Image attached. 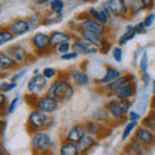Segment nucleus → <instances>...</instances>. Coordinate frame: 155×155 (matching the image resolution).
I'll list each match as a JSON object with an SVG mask.
<instances>
[{
	"label": "nucleus",
	"mask_w": 155,
	"mask_h": 155,
	"mask_svg": "<svg viewBox=\"0 0 155 155\" xmlns=\"http://www.w3.org/2000/svg\"><path fill=\"white\" fill-rule=\"evenodd\" d=\"M56 51L60 53V54H66V53H70L72 51V44L70 41H67V43H62V44H60L57 48H56Z\"/></svg>",
	"instance_id": "obj_35"
},
{
	"label": "nucleus",
	"mask_w": 155,
	"mask_h": 155,
	"mask_svg": "<svg viewBox=\"0 0 155 155\" xmlns=\"http://www.w3.org/2000/svg\"><path fill=\"white\" fill-rule=\"evenodd\" d=\"M124 74L122 71H119L118 69L115 67H111V66H106V70H105V75L101 78V79L97 80V83L101 84V85H106L107 87L109 84H111L113 81H115L116 79H119L120 76H123Z\"/></svg>",
	"instance_id": "obj_17"
},
{
	"label": "nucleus",
	"mask_w": 155,
	"mask_h": 155,
	"mask_svg": "<svg viewBox=\"0 0 155 155\" xmlns=\"http://www.w3.org/2000/svg\"><path fill=\"white\" fill-rule=\"evenodd\" d=\"M64 16L62 13H57V12H49L44 16V21H43V25H51V23H57V22H61Z\"/></svg>",
	"instance_id": "obj_30"
},
{
	"label": "nucleus",
	"mask_w": 155,
	"mask_h": 155,
	"mask_svg": "<svg viewBox=\"0 0 155 155\" xmlns=\"http://www.w3.org/2000/svg\"><path fill=\"white\" fill-rule=\"evenodd\" d=\"M47 93L56 97L61 102V101H69L70 98H72L75 93V88L69 80V78H57L52 81Z\"/></svg>",
	"instance_id": "obj_1"
},
{
	"label": "nucleus",
	"mask_w": 155,
	"mask_h": 155,
	"mask_svg": "<svg viewBox=\"0 0 155 155\" xmlns=\"http://www.w3.org/2000/svg\"><path fill=\"white\" fill-rule=\"evenodd\" d=\"M132 106V101L129 100H118L114 98L107 102L106 109L109 110V113L111 115V118L118 122H122L125 118V115L129 114V109Z\"/></svg>",
	"instance_id": "obj_4"
},
{
	"label": "nucleus",
	"mask_w": 155,
	"mask_h": 155,
	"mask_svg": "<svg viewBox=\"0 0 155 155\" xmlns=\"http://www.w3.org/2000/svg\"><path fill=\"white\" fill-rule=\"evenodd\" d=\"M110 47H111V43H110V41H107V40L105 39V40H104V44H102V48L100 49V52L106 53V52H107V51L110 49Z\"/></svg>",
	"instance_id": "obj_44"
},
{
	"label": "nucleus",
	"mask_w": 155,
	"mask_h": 155,
	"mask_svg": "<svg viewBox=\"0 0 155 155\" xmlns=\"http://www.w3.org/2000/svg\"><path fill=\"white\" fill-rule=\"evenodd\" d=\"M18 102H19V97H18V96H16V97H14V98H13L12 101H9V104H8V107H7L5 114H8V115L13 114L14 111H16V107H17Z\"/></svg>",
	"instance_id": "obj_37"
},
{
	"label": "nucleus",
	"mask_w": 155,
	"mask_h": 155,
	"mask_svg": "<svg viewBox=\"0 0 155 155\" xmlns=\"http://www.w3.org/2000/svg\"><path fill=\"white\" fill-rule=\"evenodd\" d=\"M98 143V140H97L96 136L93 134H89L87 133L84 134V137L78 142V147H79V151H80V155H85L88 154L92 149H93L96 145Z\"/></svg>",
	"instance_id": "obj_16"
},
{
	"label": "nucleus",
	"mask_w": 155,
	"mask_h": 155,
	"mask_svg": "<svg viewBox=\"0 0 155 155\" xmlns=\"http://www.w3.org/2000/svg\"><path fill=\"white\" fill-rule=\"evenodd\" d=\"M113 57L116 62H122V58H123V49L120 47H115L113 48Z\"/></svg>",
	"instance_id": "obj_38"
},
{
	"label": "nucleus",
	"mask_w": 155,
	"mask_h": 155,
	"mask_svg": "<svg viewBox=\"0 0 155 155\" xmlns=\"http://www.w3.org/2000/svg\"><path fill=\"white\" fill-rule=\"evenodd\" d=\"M151 85H153V88H151V91H153V94H154V97H155V80L153 81V84H151Z\"/></svg>",
	"instance_id": "obj_46"
},
{
	"label": "nucleus",
	"mask_w": 155,
	"mask_h": 155,
	"mask_svg": "<svg viewBox=\"0 0 155 155\" xmlns=\"http://www.w3.org/2000/svg\"><path fill=\"white\" fill-rule=\"evenodd\" d=\"M52 147V136L47 130H38L31 136V149L35 155L48 153Z\"/></svg>",
	"instance_id": "obj_3"
},
{
	"label": "nucleus",
	"mask_w": 155,
	"mask_h": 155,
	"mask_svg": "<svg viewBox=\"0 0 155 155\" xmlns=\"http://www.w3.org/2000/svg\"><path fill=\"white\" fill-rule=\"evenodd\" d=\"M31 44L34 49L38 54H44L48 53L52 47H51V34L47 32H38L31 38Z\"/></svg>",
	"instance_id": "obj_7"
},
{
	"label": "nucleus",
	"mask_w": 155,
	"mask_h": 155,
	"mask_svg": "<svg viewBox=\"0 0 155 155\" xmlns=\"http://www.w3.org/2000/svg\"><path fill=\"white\" fill-rule=\"evenodd\" d=\"M150 107H151V110L155 113V97H153V98H151V102H150Z\"/></svg>",
	"instance_id": "obj_45"
},
{
	"label": "nucleus",
	"mask_w": 155,
	"mask_h": 155,
	"mask_svg": "<svg viewBox=\"0 0 155 155\" xmlns=\"http://www.w3.org/2000/svg\"><path fill=\"white\" fill-rule=\"evenodd\" d=\"M138 67H140V70H141L142 74L147 72V67H149V57H147V52H146V51H143V52H142L141 60H140V62H138Z\"/></svg>",
	"instance_id": "obj_33"
},
{
	"label": "nucleus",
	"mask_w": 155,
	"mask_h": 155,
	"mask_svg": "<svg viewBox=\"0 0 155 155\" xmlns=\"http://www.w3.org/2000/svg\"><path fill=\"white\" fill-rule=\"evenodd\" d=\"M47 87H48V79L43 74L32 75L31 79L27 83V94L36 96L38 93L44 91Z\"/></svg>",
	"instance_id": "obj_8"
},
{
	"label": "nucleus",
	"mask_w": 155,
	"mask_h": 155,
	"mask_svg": "<svg viewBox=\"0 0 155 155\" xmlns=\"http://www.w3.org/2000/svg\"><path fill=\"white\" fill-rule=\"evenodd\" d=\"M5 52L13 58L14 62H16L17 65H23V64H26V62L28 61V54H27L26 49L22 45H19V44L9 45L5 49Z\"/></svg>",
	"instance_id": "obj_11"
},
{
	"label": "nucleus",
	"mask_w": 155,
	"mask_h": 155,
	"mask_svg": "<svg viewBox=\"0 0 155 155\" xmlns=\"http://www.w3.org/2000/svg\"><path fill=\"white\" fill-rule=\"evenodd\" d=\"M51 125L49 115L43 113L40 110L34 109L27 116V128L30 132H38V130H45Z\"/></svg>",
	"instance_id": "obj_2"
},
{
	"label": "nucleus",
	"mask_w": 155,
	"mask_h": 155,
	"mask_svg": "<svg viewBox=\"0 0 155 155\" xmlns=\"http://www.w3.org/2000/svg\"><path fill=\"white\" fill-rule=\"evenodd\" d=\"M134 140H137L138 142H141L143 146L151 147L155 145V132L150 130L145 127H138L134 132Z\"/></svg>",
	"instance_id": "obj_10"
},
{
	"label": "nucleus",
	"mask_w": 155,
	"mask_h": 155,
	"mask_svg": "<svg viewBox=\"0 0 155 155\" xmlns=\"http://www.w3.org/2000/svg\"><path fill=\"white\" fill-rule=\"evenodd\" d=\"M109 8L114 17H125L129 13V4L124 0H109Z\"/></svg>",
	"instance_id": "obj_13"
},
{
	"label": "nucleus",
	"mask_w": 155,
	"mask_h": 155,
	"mask_svg": "<svg viewBox=\"0 0 155 155\" xmlns=\"http://www.w3.org/2000/svg\"><path fill=\"white\" fill-rule=\"evenodd\" d=\"M9 30L13 32V35H23L31 30V23L28 22V19L25 18H16L14 21H12L9 23Z\"/></svg>",
	"instance_id": "obj_14"
},
{
	"label": "nucleus",
	"mask_w": 155,
	"mask_h": 155,
	"mask_svg": "<svg viewBox=\"0 0 155 155\" xmlns=\"http://www.w3.org/2000/svg\"><path fill=\"white\" fill-rule=\"evenodd\" d=\"M14 88H17V83H13V81H3V83L0 84V91H2V93L11 92Z\"/></svg>",
	"instance_id": "obj_36"
},
{
	"label": "nucleus",
	"mask_w": 155,
	"mask_h": 155,
	"mask_svg": "<svg viewBox=\"0 0 155 155\" xmlns=\"http://www.w3.org/2000/svg\"><path fill=\"white\" fill-rule=\"evenodd\" d=\"M136 35H137V32H136V28H134V26H132V25H128V26H127V28H125L124 34H123V35L119 38L118 44H119V45H124V44H127V43H128L129 40H132V39H133Z\"/></svg>",
	"instance_id": "obj_27"
},
{
	"label": "nucleus",
	"mask_w": 155,
	"mask_h": 155,
	"mask_svg": "<svg viewBox=\"0 0 155 155\" xmlns=\"http://www.w3.org/2000/svg\"><path fill=\"white\" fill-rule=\"evenodd\" d=\"M134 81V75L133 74H124L123 76H120L119 79H116L115 81H113L111 84H109L106 87V91H107L109 94H115L122 87L127 85L129 83H133Z\"/></svg>",
	"instance_id": "obj_15"
},
{
	"label": "nucleus",
	"mask_w": 155,
	"mask_h": 155,
	"mask_svg": "<svg viewBox=\"0 0 155 155\" xmlns=\"http://www.w3.org/2000/svg\"><path fill=\"white\" fill-rule=\"evenodd\" d=\"M48 5H49L51 12L62 13V11H64V8H65V3L61 2V0H51Z\"/></svg>",
	"instance_id": "obj_32"
},
{
	"label": "nucleus",
	"mask_w": 155,
	"mask_h": 155,
	"mask_svg": "<svg viewBox=\"0 0 155 155\" xmlns=\"http://www.w3.org/2000/svg\"><path fill=\"white\" fill-rule=\"evenodd\" d=\"M78 57H79V54H78L76 52L71 51L70 53H66V54H62L60 58H61L62 61H72V60H76Z\"/></svg>",
	"instance_id": "obj_40"
},
{
	"label": "nucleus",
	"mask_w": 155,
	"mask_h": 155,
	"mask_svg": "<svg viewBox=\"0 0 155 155\" xmlns=\"http://www.w3.org/2000/svg\"><path fill=\"white\" fill-rule=\"evenodd\" d=\"M141 124H142V127H145V128H147L150 130H153V132H155V113L153 110L150 111V113L141 120Z\"/></svg>",
	"instance_id": "obj_29"
},
{
	"label": "nucleus",
	"mask_w": 155,
	"mask_h": 155,
	"mask_svg": "<svg viewBox=\"0 0 155 155\" xmlns=\"http://www.w3.org/2000/svg\"><path fill=\"white\" fill-rule=\"evenodd\" d=\"M84 134H87V129L84 124H75L67 129V132L65 134V140L66 142H72V143H78L81 138L84 137Z\"/></svg>",
	"instance_id": "obj_12"
},
{
	"label": "nucleus",
	"mask_w": 155,
	"mask_h": 155,
	"mask_svg": "<svg viewBox=\"0 0 155 155\" xmlns=\"http://www.w3.org/2000/svg\"><path fill=\"white\" fill-rule=\"evenodd\" d=\"M16 38L13 35V32L9 30V27H3L0 30V47H4L7 43L12 41L13 39Z\"/></svg>",
	"instance_id": "obj_28"
},
{
	"label": "nucleus",
	"mask_w": 155,
	"mask_h": 155,
	"mask_svg": "<svg viewBox=\"0 0 155 155\" xmlns=\"http://www.w3.org/2000/svg\"><path fill=\"white\" fill-rule=\"evenodd\" d=\"M147 147L143 146L141 142H138L137 140H132V141H129L127 145H125L124 147V154L127 155H145L146 153Z\"/></svg>",
	"instance_id": "obj_21"
},
{
	"label": "nucleus",
	"mask_w": 155,
	"mask_h": 155,
	"mask_svg": "<svg viewBox=\"0 0 155 155\" xmlns=\"http://www.w3.org/2000/svg\"><path fill=\"white\" fill-rule=\"evenodd\" d=\"M16 65L17 64L14 62V60L5 51L0 52V70H2V72L12 70L13 67H16Z\"/></svg>",
	"instance_id": "obj_24"
},
{
	"label": "nucleus",
	"mask_w": 155,
	"mask_h": 155,
	"mask_svg": "<svg viewBox=\"0 0 155 155\" xmlns=\"http://www.w3.org/2000/svg\"><path fill=\"white\" fill-rule=\"evenodd\" d=\"M72 51L76 52L78 54H84V56L96 54L97 52H100L98 48L92 45L91 43L81 39L80 36H75V39L72 40Z\"/></svg>",
	"instance_id": "obj_9"
},
{
	"label": "nucleus",
	"mask_w": 155,
	"mask_h": 155,
	"mask_svg": "<svg viewBox=\"0 0 155 155\" xmlns=\"http://www.w3.org/2000/svg\"><path fill=\"white\" fill-rule=\"evenodd\" d=\"M140 119H141V114L140 113H137V111H129V114H128V120L129 122L137 123Z\"/></svg>",
	"instance_id": "obj_41"
},
{
	"label": "nucleus",
	"mask_w": 155,
	"mask_h": 155,
	"mask_svg": "<svg viewBox=\"0 0 155 155\" xmlns=\"http://www.w3.org/2000/svg\"><path fill=\"white\" fill-rule=\"evenodd\" d=\"M79 23H78V31L81 32V31H87V32H92V34H96V35H100V36H104L105 38V34H106V26L101 25L97 21H94L93 18H91L88 14H85L84 17H79Z\"/></svg>",
	"instance_id": "obj_6"
},
{
	"label": "nucleus",
	"mask_w": 155,
	"mask_h": 155,
	"mask_svg": "<svg viewBox=\"0 0 155 155\" xmlns=\"http://www.w3.org/2000/svg\"><path fill=\"white\" fill-rule=\"evenodd\" d=\"M79 36H80L81 39H84V40H87L88 43H91V44L94 45L96 48H98V49H101V48H102L104 40H105L104 36L96 35V34H92V32H87V31L79 32Z\"/></svg>",
	"instance_id": "obj_23"
},
{
	"label": "nucleus",
	"mask_w": 155,
	"mask_h": 155,
	"mask_svg": "<svg viewBox=\"0 0 155 155\" xmlns=\"http://www.w3.org/2000/svg\"><path fill=\"white\" fill-rule=\"evenodd\" d=\"M75 36H72L71 34L66 32V31H53L51 34V47L52 48H57L62 43H67L74 40Z\"/></svg>",
	"instance_id": "obj_20"
},
{
	"label": "nucleus",
	"mask_w": 155,
	"mask_h": 155,
	"mask_svg": "<svg viewBox=\"0 0 155 155\" xmlns=\"http://www.w3.org/2000/svg\"><path fill=\"white\" fill-rule=\"evenodd\" d=\"M154 22H155V13H149L147 16L145 17V19H143V25H145V27H146V28L151 27Z\"/></svg>",
	"instance_id": "obj_39"
},
{
	"label": "nucleus",
	"mask_w": 155,
	"mask_h": 155,
	"mask_svg": "<svg viewBox=\"0 0 155 155\" xmlns=\"http://www.w3.org/2000/svg\"><path fill=\"white\" fill-rule=\"evenodd\" d=\"M138 128V125L137 123H134V122H128L127 124L124 125V130H123V134H122V138H123V141H127L128 137L130 134H132L133 132H136V129Z\"/></svg>",
	"instance_id": "obj_31"
},
{
	"label": "nucleus",
	"mask_w": 155,
	"mask_h": 155,
	"mask_svg": "<svg viewBox=\"0 0 155 155\" xmlns=\"http://www.w3.org/2000/svg\"><path fill=\"white\" fill-rule=\"evenodd\" d=\"M60 155H80L78 143L64 141L60 146Z\"/></svg>",
	"instance_id": "obj_25"
},
{
	"label": "nucleus",
	"mask_w": 155,
	"mask_h": 155,
	"mask_svg": "<svg viewBox=\"0 0 155 155\" xmlns=\"http://www.w3.org/2000/svg\"><path fill=\"white\" fill-rule=\"evenodd\" d=\"M137 94V85H136V81H133V83H129L127 85L122 87L116 93L114 94L115 98L118 100H129L132 101L133 97Z\"/></svg>",
	"instance_id": "obj_19"
},
{
	"label": "nucleus",
	"mask_w": 155,
	"mask_h": 155,
	"mask_svg": "<svg viewBox=\"0 0 155 155\" xmlns=\"http://www.w3.org/2000/svg\"><path fill=\"white\" fill-rule=\"evenodd\" d=\"M84 125H85L87 133L93 134V136H96V137L101 136V133H102V129H105L104 125L101 124L100 122H97V120H89V122H87Z\"/></svg>",
	"instance_id": "obj_26"
},
{
	"label": "nucleus",
	"mask_w": 155,
	"mask_h": 155,
	"mask_svg": "<svg viewBox=\"0 0 155 155\" xmlns=\"http://www.w3.org/2000/svg\"><path fill=\"white\" fill-rule=\"evenodd\" d=\"M134 28H136L137 35H138V34H145V32H146V27H145V25H143V21L138 22L137 25H134Z\"/></svg>",
	"instance_id": "obj_43"
},
{
	"label": "nucleus",
	"mask_w": 155,
	"mask_h": 155,
	"mask_svg": "<svg viewBox=\"0 0 155 155\" xmlns=\"http://www.w3.org/2000/svg\"><path fill=\"white\" fill-rule=\"evenodd\" d=\"M41 74L44 75L48 80H52V79H56L58 71L54 69V67H44L43 71H41Z\"/></svg>",
	"instance_id": "obj_34"
},
{
	"label": "nucleus",
	"mask_w": 155,
	"mask_h": 155,
	"mask_svg": "<svg viewBox=\"0 0 155 155\" xmlns=\"http://www.w3.org/2000/svg\"><path fill=\"white\" fill-rule=\"evenodd\" d=\"M123 155H127V154H123Z\"/></svg>",
	"instance_id": "obj_47"
},
{
	"label": "nucleus",
	"mask_w": 155,
	"mask_h": 155,
	"mask_svg": "<svg viewBox=\"0 0 155 155\" xmlns=\"http://www.w3.org/2000/svg\"><path fill=\"white\" fill-rule=\"evenodd\" d=\"M26 72H27V70H26V69H23L22 71H19V72H17V74H14V75L12 76L11 81H13V83H17V80H19L22 76H25V75H26Z\"/></svg>",
	"instance_id": "obj_42"
},
{
	"label": "nucleus",
	"mask_w": 155,
	"mask_h": 155,
	"mask_svg": "<svg viewBox=\"0 0 155 155\" xmlns=\"http://www.w3.org/2000/svg\"><path fill=\"white\" fill-rule=\"evenodd\" d=\"M69 79H70L71 83H74L78 87H84L89 83L88 74L80 69H72L69 72Z\"/></svg>",
	"instance_id": "obj_18"
},
{
	"label": "nucleus",
	"mask_w": 155,
	"mask_h": 155,
	"mask_svg": "<svg viewBox=\"0 0 155 155\" xmlns=\"http://www.w3.org/2000/svg\"><path fill=\"white\" fill-rule=\"evenodd\" d=\"M32 107L36 110H40L45 114H52L58 109L60 106V101L56 97H53L51 94H43V96H34V101H32Z\"/></svg>",
	"instance_id": "obj_5"
},
{
	"label": "nucleus",
	"mask_w": 155,
	"mask_h": 155,
	"mask_svg": "<svg viewBox=\"0 0 155 155\" xmlns=\"http://www.w3.org/2000/svg\"><path fill=\"white\" fill-rule=\"evenodd\" d=\"M87 14L91 17V18H93L94 21H97L98 23H101V25H104V26H106L109 23V17L105 14V12L102 11V9H98V8H94V7H91L89 9H88V12H87Z\"/></svg>",
	"instance_id": "obj_22"
}]
</instances>
